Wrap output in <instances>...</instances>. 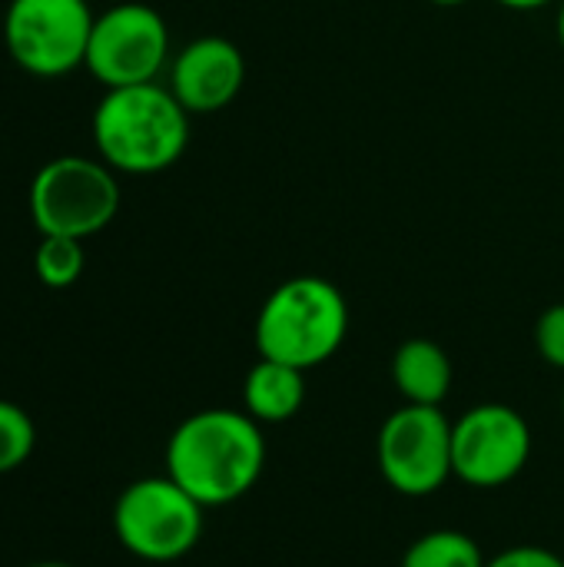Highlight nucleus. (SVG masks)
<instances>
[{"label":"nucleus","instance_id":"obj_1","mask_svg":"<svg viewBox=\"0 0 564 567\" xmlns=\"http://www.w3.org/2000/svg\"><path fill=\"white\" fill-rule=\"evenodd\" d=\"M163 462L203 508H226L246 498L266 468L263 425L243 409L193 412L173 429Z\"/></svg>","mask_w":564,"mask_h":567},{"label":"nucleus","instance_id":"obj_2","mask_svg":"<svg viewBox=\"0 0 564 567\" xmlns=\"http://www.w3.org/2000/svg\"><path fill=\"white\" fill-rule=\"evenodd\" d=\"M93 146L116 173L156 176L183 159L189 113L160 80L106 90L93 110Z\"/></svg>","mask_w":564,"mask_h":567},{"label":"nucleus","instance_id":"obj_3","mask_svg":"<svg viewBox=\"0 0 564 567\" xmlns=\"http://www.w3.org/2000/svg\"><path fill=\"white\" fill-rule=\"evenodd\" d=\"M349 336V302L342 289L322 276H293L279 282L256 316L259 359L286 362L293 369L326 365Z\"/></svg>","mask_w":564,"mask_h":567},{"label":"nucleus","instance_id":"obj_4","mask_svg":"<svg viewBox=\"0 0 564 567\" xmlns=\"http://www.w3.org/2000/svg\"><path fill=\"white\" fill-rule=\"evenodd\" d=\"M120 179L103 159L53 156L30 179L27 206L40 236L90 239L120 213Z\"/></svg>","mask_w":564,"mask_h":567},{"label":"nucleus","instance_id":"obj_5","mask_svg":"<svg viewBox=\"0 0 564 567\" xmlns=\"http://www.w3.org/2000/svg\"><path fill=\"white\" fill-rule=\"evenodd\" d=\"M203 512L206 508L170 475L136 478L113 505V535L133 558L170 565L199 545Z\"/></svg>","mask_w":564,"mask_h":567},{"label":"nucleus","instance_id":"obj_6","mask_svg":"<svg viewBox=\"0 0 564 567\" xmlns=\"http://www.w3.org/2000/svg\"><path fill=\"white\" fill-rule=\"evenodd\" d=\"M93 20L86 0H10L3 10L7 56L40 80L73 73L86 63Z\"/></svg>","mask_w":564,"mask_h":567},{"label":"nucleus","instance_id":"obj_7","mask_svg":"<svg viewBox=\"0 0 564 567\" xmlns=\"http://www.w3.org/2000/svg\"><path fill=\"white\" fill-rule=\"evenodd\" d=\"M376 462L392 492L429 498L452 478V419L442 405L396 409L376 439Z\"/></svg>","mask_w":564,"mask_h":567},{"label":"nucleus","instance_id":"obj_8","mask_svg":"<svg viewBox=\"0 0 564 567\" xmlns=\"http://www.w3.org/2000/svg\"><path fill=\"white\" fill-rule=\"evenodd\" d=\"M83 66L103 90L156 83L170 66V27L163 13L140 0H123L96 13Z\"/></svg>","mask_w":564,"mask_h":567},{"label":"nucleus","instance_id":"obj_9","mask_svg":"<svg viewBox=\"0 0 564 567\" xmlns=\"http://www.w3.org/2000/svg\"><path fill=\"white\" fill-rule=\"evenodd\" d=\"M532 425L505 402H482L452 422V478L492 492L515 482L532 458Z\"/></svg>","mask_w":564,"mask_h":567},{"label":"nucleus","instance_id":"obj_10","mask_svg":"<svg viewBox=\"0 0 564 567\" xmlns=\"http://www.w3.org/2000/svg\"><path fill=\"white\" fill-rule=\"evenodd\" d=\"M246 83V56L226 37H196L170 60V90L189 116L226 110Z\"/></svg>","mask_w":564,"mask_h":567},{"label":"nucleus","instance_id":"obj_11","mask_svg":"<svg viewBox=\"0 0 564 567\" xmlns=\"http://www.w3.org/2000/svg\"><path fill=\"white\" fill-rule=\"evenodd\" d=\"M392 385L406 405H442L452 392V359L432 339H406L392 355Z\"/></svg>","mask_w":564,"mask_h":567},{"label":"nucleus","instance_id":"obj_12","mask_svg":"<svg viewBox=\"0 0 564 567\" xmlns=\"http://www.w3.org/2000/svg\"><path fill=\"white\" fill-rule=\"evenodd\" d=\"M306 372L286 362L259 359L243 379V412L259 425H283L302 412Z\"/></svg>","mask_w":564,"mask_h":567},{"label":"nucleus","instance_id":"obj_13","mask_svg":"<svg viewBox=\"0 0 564 567\" xmlns=\"http://www.w3.org/2000/svg\"><path fill=\"white\" fill-rule=\"evenodd\" d=\"M482 545L455 528H435L425 532L422 538H416L399 567H485Z\"/></svg>","mask_w":564,"mask_h":567},{"label":"nucleus","instance_id":"obj_14","mask_svg":"<svg viewBox=\"0 0 564 567\" xmlns=\"http://www.w3.org/2000/svg\"><path fill=\"white\" fill-rule=\"evenodd\" d=\"M86 266L83 239L70 236H40L33 249V272L47 289H70Z\"/></svg>","mask_w":564,"mask_h":567},{"label":"nucleus","instance_id":"obj_15","mask_svg":"<svg viewBox=\"0 0 564 567\" xmlns=\"http://www.w3.org/2000/svg\"><path fill=\"white\" fill-rule=\"evenodd\" d=\"M33 449H37L33 419L17 402L0 399V475H10L20 465H27Z\"/></svg>","mask_w":564,"mask_h":567},{"label":"nucleus","instance_id":"obj_16","mask_svg":"<svg viewBox=\"0 0 564 567\" xmlns=\"http://www.w3.org/2000/svg\"><path fill=\"white\" fill-rule=\"evenodd\" d=\"M535 349L552 369L564 372V302L548 306L539 316V322H535Z\"/></svg>","mask_w":564,"mask_h":567},{"label":"nucleus","instance_id":"obj_17","mask_svg":"<svg viewBox=\"0 0 564 567\" xmlns=\"http://www.w3.org/2000/svg\"><path fill=\"white\" fill-rule=\"evenodd\" d=\"M485 567H564V555L545 545H512L492 555Z\"/></svg>","mask_w":564,"mask_h":567},{"label":"nucleus","instance_id":"obj_18","mask_svg":"<svg viewBox=\"0 0 564 567\" xmlns=\"http://www.w3.org/2000/svg\"><path fill=\"white\" fill-rule=\"evenodd\" d=\"M499 7H509V10H542L555 0H495Z\"/></svg>","mask_w":564,"mask_h":567},{"label":"nucleus","instance_id":"obj_19","mask_svg":"<svg viewBox=\"0 0 564 567\" xmlns=\"http://www.w3.org/2000/svg\"><path fill=\"white\" fill-rule=\"evenodd\" d=\"M558 43H562L564 50V0L558 3Z\"/></svg>","mask_w":564,"mask_h":567},{"label":"nucleus","instance_id":"obj_20","mask_svg":"<svg viewBox=\"0 0 564 567\" xmlns=\"http://www.w3.org/2000/svg\"><path fill=\"white\" fill-rule=\"evenodd\" d=\"M429 3H435V7H465L469 0H429Z\"/></svg>","mask_w":564,"mask_h":567},{"label":"nucleus","instance_id":"obj_21","mask_svg":"<svg viewBox=\"0 0 564 567\" xmlns=\"http://www.w3.org/2000/svg\"><path fill=\"white\" fill-rule=\"evenodd\" d=\"M27 567H76V565H66V561H37V565H27Z\"/></svg>","mask_w":564,"mask_h":567},{"label":"nucleus","instance_id":"obj_22","mask_svg":"<svg viewBox=\"0 0 564 567\" xmlns=\"http://www.w3.org/2000/svg\"><path fill=\"white\" fill-rule=\"evenodd\" d=\"M562 415H564V389H562Z\"/></svg>","mask_w":564,"mask_h":567}]
</instances>
